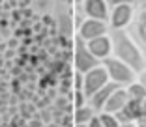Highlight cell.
I'll return each instance as SVG.
<instances>
[{
  "instance_id": "6",
  "label": "cell",
  "mask_w": 146,
  "mask_h": 127,
  "mask_svg": "<svg viewBox=\"0 0 146 127\" xmlns=\"http://www.w3.org/2000/svg\"><path fill=\"white\" fill-rule=\"evenodd\" d=\"M109 30H111V26H109V21H105V19L84 17L77 24V36L84 41H88V39H94L98 36L109 34Z\"/></svg>"
},
{
  "instance_id": "12",
  "label": "cell",
  "mask_w": 146,
  "mask_h": 127,
  "mask_svg": "<svg viewBox=\"0 0 146 127\" xmlns=\"http://www.w3.org/2000/svg\"><path fill=\"white\" fill-rule=\"evenodd\" d=\"M98 114L94 108H92L88 103H84V105H79L73 108V123H81V125H88L90 123V120L94 118V116Z\"/></svg>"
},
{
  "instance_id": "18",
  "label": "cell",
  "mask_w": 146,
  "mask_h": 127,
  "mask_svg": "<svg viewBox=\"0 0 146 127\" xmlns=\"http://www.w3.org/2000/svg\"><path fill=\"white\" fill-rule=\"evenodd\" d=\"M135 123H137V127H146V116H144V118H141V120H137Z\"/></svg>"
},
{
  "instance_id": "7",
  "label": "cell",
  "mask_w": 146,
  "mask_h": 127,
  "mask_svg": "<svg viewBox=\"0 0 146 127\" xmlns=\"http://www.w3.org/2000/svg\"><path fill=\"white\" fill-rule=\"evenodd\" d=\"M127 32L137 41V45L141 47L142 54L146 58V4L142 8L135 9V17L131 21V24L127 26Z\"/></svg>"
},
{
  "instance_id": "3",
  "label": "cell",
  "mask_w": 146,
  "mask_h": 127,
  "mask_svg": "<svg viewBox=\"0 0 146 127\" xmlns=\"http://www.w3.org/2000/svg\"><path fill=\"white\" fill-rule=\"evenodd\" d=\"M99 64L101 62L88 51L86 41L75 34V38H73V69L79 71V73H86L88 69L96 67V65H99Z\"/></svg>"
},
{
  "instance_id": "13",
  "label": "cell",
  "mask_w": 146,
  "mask_h": 127,
  "mask_svg": "<svg viewBox=\"0 0 146 127\" xmlns=\"http://www.w3.org/2000/svg\"><path fill=\"white\" fill-rule=\"evenodd\" d=\"M125 92H127V97L129 99H137V101H142L144 95H146V88L137 81V79H135L131 84L125 86Z\"/></svg>"
},
{
  "instance_id": "10",
  "label": "cell",
  "mask_w": 146,
  "mask_h": 127,
  "mask_svg": "<svg viewBox=\"0 0 146 127\" xmlns=\"http://www.w3.org/2000/svg\"><path fill=\"white\" fill-rule=\"evenodd\" d=\"M116 88H118V86H116L114 82L109 81L103 88H99L96 93H92L90 97L86 99V103H88V105H90L96 112H101V110H103V106H105V103H107V99H109V95H111Z\"/></svg>"
},
{
  "instance_id": "1",
  "label": "cell",
  "mask_w": 146,
  "mask_h": 127,
  "mask_svg": "<svg viewBox=\"0 0 146 127\" xmlns=\"http://www.w3.org/2000/svg\"><path fill=\"white\" fill-rule=\"evenodd\" d=\"M109 36H111V41H112V56L114 58L127 64L129 67L137 73L146 67L144 54H142L141 47L137 45V41L127 32V28H111Z\"/></svg>"
},
{
  "instance_id": "16",
  "label": "cell",
  "mask_w": 146,
  "mask_h": 127,
  "mask_svg": "<svg viewBox=\"0 0 146 127\" xmlns=\"http://www.w3.org/2000/svg\"><path fill=\"white\" fill-rule=\"evenodd\" d=\"M105 2H107L109 9H111L112 6H118V4H122V2H135V0H105Z\"/></svg>"
},
{
  "instance_id": "17",
  "label": "cell",
  "mask_w": 146,
  "mask_h": 127,
  "mask_svg": "<svg viewBox=\"0 0 146 127\" xmlns=\"http://www.w3.org/2000/svg\"><path fill=\"white\" fill-rule=\"evenodd\" d=\"M88 127H103V125H101V122L98 120V114H96L94 118L90 120V123H88Z\"/></svg>"
},
{
  "instance_id": "21",
  "label": "cell",
  "mask_w": 146,
  "mask_h": 127,
  "mask_svg": "<svg viewBox=\"0 0 146 127\" xmlns=\"http://www.w3.org/2000/svg\"><path fill=\"white\" fill-rule=\"evenodd\" d=\"M75 127H88V125H81V123H75Z\"/></svg>"
},
{
  "instance_id": "5",
  "label": "cell",
  "mask_w": 146,
  "mask_h": 127,
  "mask_svg": "<svg viewBox=\"0 0 146 127\" xmlns=\"http://www.w3.org/2000/svg\"><path fill=\"white\" fill-rule=\"evenodd\" d=\"M135 9L137 4L135 2H122L118 6H112L109 9V26L111 28H127L135 17Z\"/></svg>"
},
{
  "instance_id": "20",
  "label": "cell",
  "mask_w": 146,
  "mask_h": 127,
  "mask_svg": "<svg viewBox=\"0 0 146 127\" xmlns=\"http://www.w3.org/2000/svg\"><path fill=\"white\" fill-rule=\"evenodd\" d=\"M142 108L146 110V95H144V99H142Z\"/></svg>"
},
{
  "instance_id": "2",
  "label": "cell",
  "mask_w": 146,
  "mask_h": 127,
  "mask_svg": "<svg viewBox=\"0 0 146 127\" xmlns=\"http://www.w3.org/2000/svg\"><path fill=\"white\" fill-rule=\"evenodd\" d=\"M101 65L105 67V71H107L109 75V81L114 82L116 86H122V88H125L127 84H131V82L137 79V71H133V69L129 67L127 64H124L122 60L114 58V56H107L105 60H101Z\"/></svg>"
},
{
  "instance_id": "9",
  "label": "cell",
  "mask_w": 146,
  "mask_h": 127,
  "mask_svg": "<svg viewBox=\"0 0 146 127\" xmlns=\"http://www.w3.org/2000/svg\"><path fill=\"white\" fill-rule=\"evenodd\" d=\"M82 13L84 17H96V19H109V6L105 0H82Z\"/></svg>"
},
{
  "instance_id": "4",
  "label": "cell",
  "mask_w": 146,
  "mask_h": 127,
  "mask_svg": "<svg viewBox=\"0 0 146 127\" xmlns=\"http://www.w3.org/2000/svg\"><path fill=\"white\" fill-rule=\"evenodd\" d=\"M109 82V75L105 71V67L99 64L96 67L88 69L86 73H82V84H81V92L84 93V97L88 99L92 93H96L99 88H103Z\"/></svg>"
},
{
  "instance_id": "15",
  "label": "cell",
  "mask_w": 146,
  "mask_h": 127,
  "mask_svg": "<svg viewBox=\"0 0 146 127\" xmlns=\"http://www.w3.org/2000/svg\"><path fill=\"white\" fill-rule=\"evenodd\" d=\"M137 81L146 88V67H144V69H141V71L137 73Z\"/></svg>"
},
{
  "instance_id": "19",
  "label": "cell",
  "mask_w": 146,
  "mask_h": 127,
  "mask_svg": "<svg viewBox=\"0 0 146 127\" xmlns=\"http://www.w3.org/2000/svg\"><path fill=\"white\" fill-rule=\"evenodd\" d=\"M120 127H137V123L135 122H127V123H122Z\"/></svg>"
},
{
  "instance_id": "14",
  "label": "cell",
  "mask_w": 146,
  "mask_h": 127,
  "mask_svg": "<svg viewBox=\"0 0 146 127\" xmlns=\"http://www.w3.org/2000/svg\"><path fill=\"white\" fill-rule=\"evenodd\" d=\"M98 120L101 122L103 127H120L122 125V123L118 122L114 112H105V110H101V112H98Z\"/></svg>"
},
{
  "instance_id": "11",
  "label": "cell",
  "mask_w": 146,
  "mask_h": 127,
  "mask_svg": "<svg viewBox=\"0 0 146 127\" xmlns=\"http://www.w3.org/2000/svg\"><path fill=\"white\" fill-rule=\"evenodd\" d=\"M127 92H125V88H122V86H118V88L114 90V92L109 95L107 103H105L103 110L105 112H118L120 108H124V105L127 103Z\"/></svg>"
},
{
  "instance_id": "22",
  "label": "cell",
  "mask_w": 146,
  "mask_h": 127,
  "mask_svg": "<svg viewBox=\"0 0 146 127\" xmlns=\"http://www.w3.org/2000/svg\"><path fill=\"white\" fill-rule=\"evenodd\" d=\"M135 2H137V0H135Z\"/></svg>"
},
{
  "instance_id": "8",
  "label": "cell",
  "mask_w": 146,
  "mask_h": 127,
  "mask_svg": "<svg viewBox=\"0 0 146 127\" xmlns=\"http://www.w3.org/2000/svg\"><path fill=\"white\" fill-rule=\"evenodd\" d=\"M86 47H88V51H90L99 62L112 54V41H111V36L109 34L98 36V38H94V39H88V41H86Z\"/></svg>"
}]
</instances>
